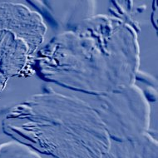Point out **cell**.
Returning <instances> with one entry per match:
<instances>
[{"label":"cell","mask_w":158,"mask_h":158,"mask_svg":"<svg viewBox=\"0 0 158 158\" xmlns=\"http://www.w3.org/2000/svg\"><path fill=\"white\" fill-rule=\"evenodd\" d=\"M38 66L48 82L91 96L132 86L139 64L134 27L121 19L97 16L58 34L39 51Z\"/></svg>","instance_id":"1"},{"label":"cell","mask_w":158,"mask_h":158,"mask_svg":"<svg viewBox=\"0 0 158 158\" xmlns=\"http://www.w3.org/2000/svg\"><path fill=\"white\" fill-rule=\"evenodd\" d=\"M3 130L55 158H103L112 147L106 126L88 102L54 91L16 106L5 117Z\"/></svg>","instance_id":"2"},{"label":"cell","mask_w":158,"mask_h":158,"mask_svg":"<svg viewBox=\"0 0 158 158\" xmlns=\"http://www.w3.org/2000/svg\"><path fill=\"white\" fill-rule=\"evenodd\" d=\"M93 97V104L90 105L101 117L111 140L127 142L147 133L150 108L138 87L132 85L123 90Z\"/></svg>","instance_id":"3"},{"label":"cell","mask_w":158,"mask_h":158,"mask_svg":"<svg viewBox=\"0 0 158 158\" xmlns=\"http://www.w3.org/2000/svg\"><path fill=\"white\" fill-rule=\"evenodd\" d=\"M105 158H157V142L148 134L137 139L117 142Z\"/></svg>","instance_id":"4"},{"label":"cell","mask_w":158,"mask_h":158,"mask_svg":"<svg viewBox=\"0 0 158 158\" xmlns=\"http://www.w3.org/2000/svg\"><path fill=\"white\" fill-rule=\"evenodd\" d=\"M0 158H41L27 146L8 143L0 147Z\"/></svg>","instance_id":"5"}]
</instances>
